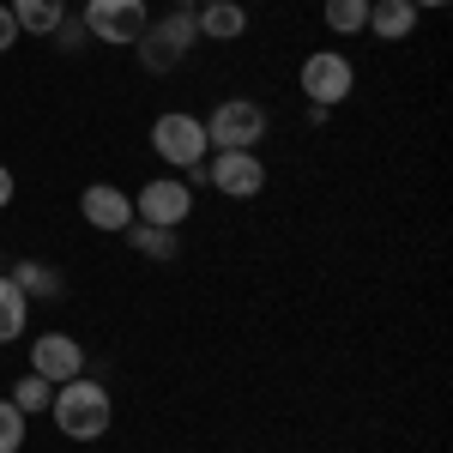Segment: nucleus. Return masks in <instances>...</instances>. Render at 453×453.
I'll use <instances>...</instances> for the list:
<instances>
[{"label": "nucleus", "mask_w": 453, "mask_h": 453, "mask_svg": "<svg viewBox=\"0 0 453 453\" xmlns=\"http://www.w3.org/2000/svg\"><path fill=\"white\" fill-rule=\"evenodd\" d=\"M49 418L55 429L67 435V441H104L109 423H115V399H109L104 381H91V375H73V381L55 387V399H49Z\"/></svg>", "instance_id": "obj_1"}, {"label": "nucleus", "mask_w": 453, "mask_h": 453, "mask_svg": "<svg viewBox=\"0 0 453 453\" xmlns=\"http://www.w3.org/2000/svg\"><path fill=\"white\" fill-rule=\"evenodd\" d=\"M151 151H157V164L175 175L200 170L211 157V140H206V121L200 115H188V109H164L157 121H151Z\"/></svg>", "instance_id": "obj_2"}, {"label": "nucleus", "mask_w": 453, "mask_h": 453, "mask_svg": "<svg viewBox=\"0 0 453 453\" xmlns=\"http://www.w3.org/2000/svg\"><path fill=\"white\" fill-rule=\"evenodd\" d=\"M194 42H200L194 6H170L164 19H151V25H145V36L134 42V55H140L145 73H170V67H181V61L194 55Z\"/></svg>", "instance_id": "obj_3"}, {"label": "nucleus", "mask_w": 453, "mask_h": 453, "mask_svg": "<svg viewBox=\"0 0 453 453\" xmlns=\"http://www.w3.org/2000/svg\"><path fill=\"white\" fill-rule=\"evenodd\" d=\"M206 121V140L211 151H260V140L273 134V121H266V109L254 104V97H224V104L200 115Z\"/></svg>", "instance_id": "obj_4"}, {"label": "nucleus", "mask_w": 453, "mask_h": 453, "mask_svg": "<svg viewBox=\"0 0 453 453\" xmlns=\"http://www.w3.org/2000/svg\"><path fill=\"white\" fill-rule=\"evenodd\" d=\"M79 25L91 42H104V49H134L151 25V6L145 0H85V12H79Z\"/></svg>", "instance_id": "obj_5"}, {"label": "nucleus", "mask_w": 453, "mask_h": 453, "mask_svg": "<svg viewBox=\"0 0 453 453\" xmlns=\"http://www.w3.org/2000/svg\"><path fill=\"white\" fill-rule=\"evenodd\" d=\"M194 218V188L175 170L151 175L140 194H134V224H157V230H181Z\"/></svg>", "instance_id": "obj_6"}, {"label": "nucleus", "mask_w": 453, "mask_h": 453, "mask_svg": "<svg viewBox=\"0 0 453 453\" xmlns=\"http://www.w3.org/2000/svg\"><path fill=\"white\" fill-rule=\"evenodd\" d=\"M296 85H303V97H309L314 109H333L350 97V85H357V67H350V55H339V49H314L309 61H303V73H296Z\"/></svg>", "instance_id": "obj_7"}, {"label": "nucleus", "mask_w": 453, "mask_h": 453, "mask_svg": "<svg viewBox=\"0 0 453 453\" xmlns=\"http://www.w3.org/2000/svg\"><path fill=\"white\" fill-rule=\"evenodd\" d=\"M206 181L224 200H254V194L266 188V164H260V151H211Z\"/></svg>", "instance_id": "obj_8"}, {"label": "nucleus", "mask_w": 453, "mask_h": 453, "mask_svg": "<svg viewBox=\"0 0 453 453\" xmlns=\"http://www.w3.org/2000/svg\"><path fill=\"white\" fill-rule=\"evenodd\" d=\"M31 375H42V381H55V387L85 375V345L73 333H36L31 339Z\"/></svg>", "instance_id": "obj_9"}, {"label": "nucleus", "mask_w": 453, "mask_h": 453, "mask_svg": "<svg viewBox=\"0 0 453 453\" xmlns=\"http://www.w3.org/2000/svg\"><path fill=\"white\" fill-rule=\"evenodd\" d=\"M79 218H85L91 230L121 236V230L134 224V194H127V188H115V181H91V188L79 194Z\"/></svg>", "instance_id": "obj_10"}, {"label": "nucleus", "mask_w": 453, "mask_h": 453, "mask_svg": "<svg viewBox=\"0 0 453 453\" xmlns=\"http://www.w3.org/2000/svg\"><path fill=\"white\" fill-rule=\"evenodd\" d=\"M194 25H200V42H242L248 36V6L242 0H200V6H194Z\"/></svg>", "instance_id": "obj_11"}, {"label": "nucleus", "mask_w": 453, "mask_h": 453, "mask_svg": "<svg viewBox=\"0 0 453 453\" xmlns=\"http://www.w3.org/2000/svg\"><path fill=\"white\" fill-rule=\"evenodd\" d=\"M418 6L411 0H369V25L363 31L381 36V42H405V36H418Z\"/></svg>", "instance_id": "obj_12"}, {"label": "nucleus", "mask_w": 453, "mask_h": 453, "mask_svg": "<svg viewBox=\"0 0 453 453\" xmlns=\"http://www.w3.org/2000/svg\"><path fill=\"white\" fill-rule=\"evenodd\" d=\"M6 6L19 19V36H55L67 19V0H6Z\"/></svg>", "instance_id": "obj_13"}, {"label": "nucleus", "mask_w": 453, "mask_h": 453, "mask_svg": "<svg viewBox=\"0 0 453 453\" xmlns=\"http://www.w3.org/2000/svg\"><path fill=\"white\" fill-rule=\"evenodd\" d=\"M6 279L19 284L25 296H36V303H61V296H67V284H61V273H55L49 260H19Z\"/></svg>", "instance_id": "obj_14"}, {"label": "nucleus", "mask_w": 453, "mask_h": 453, "mask_svg": "<svg viewBox=\"0 0 453 453\" xmlns=\"http://www.w3.org/2000/svg\"><path fill=\"white\" fill-rule=\"evenodd\" d=\"M25 326H31V296L12 279H0V345H19Z\"/></svg>", "instance_id": "obj_15"}, {"label": "nucleus", "mask_w": 453, "mask_h": 453, "mask_svg": "<svg viewBox=\"0 0 453 453\" xmlns=\"http://www.w3.org/2000/svg\"><path fill=\"white\" fill-rule=\"evenodd\" d=\"M121 236H127V248H134V254H145V260H175V254H181V230H157V224H127Z\"/></svg>", "instance_id": "obj_16"}, {"label": "nucleus", "mask_w": 453, "mask_h": 453, "mask_svg": "<svg viewBox=\"0 0 453 453\" xmlns=\"http://www.w3.org/2000/svg\"><path fill=\"white\" fill-rule=\"evenodd\" d=\"M320 19L333 36H363L369 25V0H320Z\"/></svg>", "instance_id": "obj_17"}, {"label": "nucleus", "mask_w": 453, "mask_h": 453, "mask_svg": "<svg viewBox=\"0 0 453 453\" xmlns=\"http://www.w3.org/2000/svg\"><path fill=\"white\" fill-rule=\"evenodd\" d=\"M6 399H12L25 418H36V411H49V399H55V381H42V375H19Z\"/></svg>", "instance_id": "obj_18"}, {"label": "nucleus", "mask_w": 453, "mask_h": 453, "mask_svg": "<svg viewBox=\"0 0 453 453\" xmlns=\"http://www.w3.org/2000/svg\"><path fill=\"white\" fill-rule=\"evenodd\" d=\"M25 429H31V418H25L12 399H0V453H19V448H25Z\"/></svg>", "instance_id": "obj_19"}, {"label": "nucleus", "mask_w": 453, "mask_h": 453, "mask_svg": "<svg viewBox=\"0 0 453 453\" xmlns=\"http://www.w3.org/2000/svg\"><path fill=\"white\" fill-rule=\"evenodd\" d=\"M19 49V19H12V6L0 0V55H12Z\"/></svg>", "instance_id": "obj_20"}, {"label": "nucleus", "mask_w": 453, "mask_h": 453, "mask_svg": "<svg viewBox=\"0 0 453 453\" xmlns=\"http://www.w3.org/2000/svg\"><path fill=\"white\" fill-rule=\"evenodd\" d=\"M55 42H61V49H79V42H91V36H85V25H79V19H61Z\"/></svg>", "instance_id": "obj_21"}, {"label": "nucleus", "mask_w": 453, "mask_h": 453, "mask_svg": "<svg viewBox=\"0 0 453 453\" xmlns=\"http://www.w3.org/2000/svg\"><path fill=\"white\" fill-rule=\"evenodd\" d=\"M12 194H19V181H12V170H6V164H0V211L12 206Z\"/></svg>", "instance_id": "obj_22"}, {"label": "nucleus", "mask_w": 453, "mask_h": 453, "mask_svg": "<svg viewBox=\"0 0 453 453\" xmlns=\"http://www.w3.org/2000/svg\"><path fill=\"white\" fill-rule=\"evenodd\" d=\"M411 6H418V12H435V6H448V0H411Z\"/></svg>", "instance_id": "obj_23"}, {"label": "nucleus", "mask_w": 453, "mask_h": 453, "mask_svg": "<svg viewBox=\"0 0 453 453\" xmlns=\"http://www.w3.org/2000/svg\"><path fill=\"white\" fill-rule=\"evenodd\" d=\"M170 6H200V0H170Z\"/></svg>", "instance_id": "obj_24"}]
</instances>
